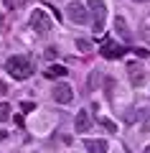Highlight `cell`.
I'll use <instances>...</instances> for the list:
<instances>
[{
    "instance_id": "6da1fadb",
    "label": "cell",
    "mask_w": 150,
    "mask_h": 153,
    "mask_svg": "<svg viewBox=\"0 0 150 153\" xmlns=\"http://www.w3.org/2000/svg\"><path fill=\"white\" fill-rule=\"evenodd\" d=\"M5 69L13 79H28L33 74V61L23 54H16V56H8L5 59Z\"/></svg>"
},
{
    "instance_id": "7a4b0ae2",
    "label": "cell",
    "mask_w": 150,
    "mask_h": 153,
    "mask_svg": "<svg viewBox=\"0 0 150 153\" xmlns=\"http://www.w3.org/2000/svg\"><path fill=\"white\" fill-rule=\"evenodd\" d=\"M89 16H92V31L99 36L104 31V23H107V5L104 0H89Z\"/></svg>"
},
{
    "instance_id": "3957f363",
    "label": "cell",
    "mask_w": 150,
    "mask_h": 153,
    "mask_svg": "<svg viewBox=\"0 0 150 153\" xmlns=\"http://www.w3.org/2000/svg\"><path fill=\"white\" fill-rule=\"evenodd\" d=\"M28 26H31V31H36V33H48L51 28H54V23H51V18L46 16V10L43 8H36V10L31 13V18H28Z\"/></svg>"
},
{
    "instance_id": "277c9868",
    "label": "cell",
    "mask_w": 150,
    "mask_h": 153,
    "mask_svg": "<svg viewBox=\"0 0 150 153\" xmlns=\"http://www.w3.org/2000/svg\"><path fill=\"white\" fill-rule=\"evenodd\" d=\"M51 97L59 105H69V102H74V87H71L69 82H59L54 87V92H51Z\"/></svg>"
},
{
    "instance_id": "5b68a950",
    "label": "cell",
    "mask_w": 150,
    "mask_h": 153,
    "mask_svg": "<svg viewBox=\"0 0 150 153\" xmlns=\"http://www.w3.org/2000/svg\"><path fill=\"white\" fill-rule=\"evenodd\" d=\"M66 16H69V21L76 23V26H84V23L89 21V10H86L81 3H69V8H66Z\"/></svg>"
},
{
    "instance_id": "8992f818",
    "label": "cell",
    "mask_w": 150,
    "mask_h": 153,
    "mask_svg": "<svg viewBox=\"0 0 150 153\" xmlns=\"http://www.w3.org/2000/svg\"><path fill=\"white\" fill-rule=\"evenodd\" d=\"M89 128H92V117H89V112H86V110L76 112V117H74V130H76V133H89Z\"/></svg>"
},
{
    "instance_id": "52a82bcc",
    "label": "cell",
    "mask_w": 150,
    "mask_h": 153,
    "mask_svg": "<svg viewBox=\"0 0 150 153\" xmlns=\"http://www.w3.org/2000/svg\"><path fill=\"white\" fill-rule=\"evenodd\" d=\"M122 54H125V49L120 44H115V41H104L102 44V56L104 59H120Z\"/></svg>"
},
{
    "instance_id": "ba28073f",
    "label": "cell",
    "mask_w": 150,
    "mask_h": 153,
    "mask_svg": "<svg viewBox=\"0 0 150 153\" xmlns=\"http://www.w3.org/2000/svg\"><path fill=\"white\" fill-rule=\"evenodd\" d=\"M127 74H130V82H132V87H143L145 84V71L140 64H130L127 66Z\"/></svg>"
},
{
    "instance_id": "9c48e42d",
    "label": "cell",
    "mask_w": 150,
    "mask_h": 153,
    "mask_svg": "<svg viewBox=\"0 0 150 153\" xmlns=\"http://www.w3.org/2000/svg\"><path fill=\"white\" fill-rule=\"evenodd\" d=\"M84 148H86V153H107V140H102V138H86Z\"/></svg>"
},
{
    "instance_id": "30bf717a",
    "label": "cell",
    "mask_w": 150,
    "mask_h": 153,
    "mask_svg": "<svg viewBox=\"0 0 150 153\" xmlns=\"http://www.w3.org/2000/svg\"><path fill=\"white\" fill-rule=\"evenodd\" d=\"M115 31L120 33V38H122V41H132V33H130V26H127V21H125L122 16H117V18H115Z\"/></svg>"
},
{
    "instance_id": "8fae6325",
    "label": "cell",
    "mask_w": 150,
    "mask_h": 153,
    "mask_svg": "<svg viewBox=\"0 0 150 153\" xmlns=\"http://www.w3.org/2000/svg\"><path fill=\"white\" fill-rule=\"evenodd\" d=\"M69 69L64 64H48L46 66V79H59V76H66Z\"/></svg>"
},
{
    "instance_id": "7c38bea8",
    "label": "cell",
    "mask_w": 150,
    "mask_h": 153,
    "mask_svg": "<svg viewBox=\"0 0 150 153\" xmlns=\"http://www.w3.org/2000/svg\"><path fill=\"white\" fill-rule=\"evenodd\" d=\"M8 120H10V105L0 102V123H8Z\"/></svg>"
},
{
    "instance_id": "4fadbf2b",
    "label": "cell",
    "mask_w": 150,
    "mask_h": 153,
    "mask_svg": "<svg viewBox=\"0 0 150 153\" xmlns=\"http://www.w3.org/2000/svg\"><path fill=\"white\" fill-rule=\"evenodd\" d=\"M76 49H79V51H84V54H89V51H92V46H89V41H86V38H76Z\"/></svg>"
},
{
    "instance_id": "5bb4252c",
    "label": "cell",
    "mask_w": 150,
    "mask_h": 153,
    "mask_svg": "<svg viewBox=\"0 0 150 153\" xmlns=\"http://www.w3.org/2000/svg\"><path fill=\"white\" fill-rule=\"evenodd\" d=\"M99 123H102V125L107 128L109 133H117V123H115V120H109V117H102V120H99Z\"/></svg>"
},
{
    "instance_id": "9a60e30c",
    "label": "cell",
    "mask_w": 150,
    "mask_h": 153,
    "mask_svg": "<svg viewBox=\"0 0 150 153\" xmlns=\"http://www.w3.org/2000/svg\"><path fill=\"white\" fill-rule=\"evenodd\" d=\"M3 3H5L8 10H16V8H18V0H3Z\"/></svg>"
},
{
    "instance_id": "2e32d148",
    "label": "cell",
    "mask_w": 150,
    "mask_h": 153,
    "mask_svg": "<svg viewBox=\"0 0 150 153\" xmlns=\"http://www.w3.org/2000/svg\"><path fill=\"white\" fill-rule=\"evenodd\" d=\"M21 107H23V112H31V110H36V102H23Z\"/></svg>"
},
{
    "instance_id": "e0dca14e",
    "label": "cell",
    "mask_w": 150,
    "mask_h": 153,
    "mask_svg": "<svg viewBox=\"0 0 150 153\" xmlns=\"http://www.w3.org/2000/svg\"><path fill=\"white\" fill-rule=\"evenodd\" d=\"M143 38L150 44V26H145V28H143Z\"/></svg>"
},
{
    "instance_id": "ac0fdd59",
    "label": "cell",
    "mask_w": 150,
    "mask_h": 153,
    "mask_svg": "<svg viewBox=\"0 0 150 153\" xmlns=\"http://www.w3.org/2000/svg\"><path fill=\"white\" fill-rule=\"evenodd\" d=\"M56 56V49H46V59H54Z\"/></svg>"
},
{
    "instance_id": "d6986e66",
    "label": "cell",
    "mask_w": 150,
    "mask_h": 153,
    "mask_svg": "<svg viewBox=\"0 0 150 153\" xmlns=\"http://www.w3.org/2000/svg\"><path fill=\"white\" fill-rule=\"evenodd\" d=\"M5 135H8V133H5V130H3V128H0V143L5 140Z\"/></svg>"
},
{
    "instance_id": "ffe728a7",
    "label": "cell",
    "mask_w": 150,
    "mask_h": 153,
    "mask_svg": "<svg viewBox=\"0 0 150 153\" xmlns=\"http://www.w3.org/2000/svg\"><path fill=\"white\" fill-rule=\"evenodd\" d=\"M0 92H5V87H3V82H0Z\"/></svg>"
},
{
    "instance_id": "44dd1931",
    "label": "cell",
    "mask_w": 150,
    "mask_h": 153,
    "mask_svg": "<svg viewBox=\"0 0 150 153\" xmlns=\"http://www.w3.org/2000/svg\"><path fill=\"white\" fill-rule=\"evenodd\" d=\"M0 26H3V16H0Z\"/></svg>"
},
{
    "instance_id": "7402d4cb",
    "label": "cell",
    "mask_w": 150,
    "mask_h": 153,
    "mask_svg": "<svg viewBox=\"0 0 150 153\" xmlns=\"http://www.w3.org/2000/svg\"><path fill=\"white\" fill-rule=\"evenodd\" d=\"M127 153H130V151H127Z\"/></svg>"
}]
</instances>
